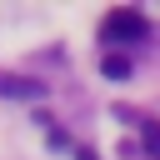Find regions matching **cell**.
I'll return each instance as SVG.
<instances>
[{
    "label": "cell",
    "instance_id": "obj_4",
    "mask_svg": "<svg viewBox=\"0 0 160 160\" xmlns=\"http://www.w3.org/2000/svg\"><path fill=\"white\" fill-rule=\"evenodd\" d=\"M140 135H145V145H150V155L160 160V125H155V120H145V125H140Z\"/></svg>",
    "mask_w": 160,
    "mask_h": 160
},
{
    "label": "cell",
    "instance_id": "obj_3",
    "mask_svg": "<svg viewBox=\"0 0 160 160\" xmlns=\"http://www.w3.org/2000/svg\"><path fill=\"white\" fill-rule=\"evenodd\" d=\"M100 70H105V75H110V80H125V75H130V60H125V55H120V50H110V55H105V60H100Z\"/></svg>",
    "mask_w": 160,
    "mask_h": 160
},
{
    "label": "cell",
    "instance_id": "obj_1",
    "mask_svg": "<svg viewBox=\"0 0 160 160\" xmlns=\"http://www.w3.org/2000/svg\"><path fill=\"white\" fill-rule=\"evenodd\" d=\"M100 30H105V40H110V45H135V40H145V35H150V20H145L140 10H130V5H115V10L105 15V25H100Z\"/></svg>",
    "mask_w": 160,
    "mask_h": 160
},
{
    "label": "cell",
    "instance_id": "obj_2",
    "mask_svg": "<svg viewBox=\"0 0 160 160\" xmlns=\"http://www.w3.org/2000/svg\"><path fill=\"white\" fill-rule=\"evenodd\" d=\"M0 95H20V100H40V95H45V85H35V80H15V75H0Z\"/></svg>",
    "mask_w": 160,
    "mask_h": 160
}]
</instances>
